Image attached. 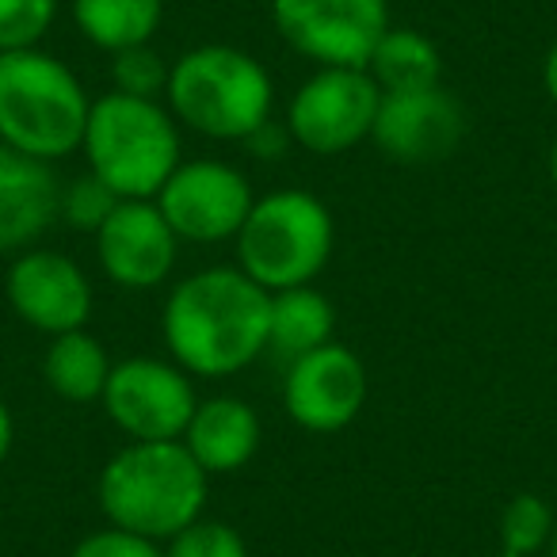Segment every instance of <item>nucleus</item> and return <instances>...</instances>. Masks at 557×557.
Listing matches in <instances>:
<instances>
[{
    "mask_svg": "<svg viewBox=\"0 0 557 557\" xmlns=\"http://www.w3.org/2000/svg\"><path fill=\"white\" fill-rule=\"evenodd\" d=\"M271 295L240 268L180 278L161 313L172 363L199 379H230L268 351Z\"/></svg>",
    "mask_w": 557,
    "mask_h": 557,
    "instance_id": "obj_1",
    "label": "nucleus"
},
{
    "mask_svg": "<svg viewBox=\"0 0 557 557\" xmlns=\"http://www.w3.org/2000/svg\"><path fill=\"white\" fill-rule=\"evenodd\" d=\"M207 485V470L180 440L126 443L100 470L96 500L111 527L169 542L202 516Z\"/></svg>",
    "mask_w": 557,
    "mask_h": 557,
    "instance_id": "obj_2",
    "label": "nucleus"
},
{
    "mask_svg": "<svg viewBox=\"0 0 557 557\" xmlns=\"http://www.w3.org/2000/svg\"><path fill=\"white\" fill-rule=\"evenodd\" d=\"M169 108L176 123L214 141H248L271 123L275 88L248 50L207 42L180 54L169 70Z\"/></svg>",
    "mask_w": 557,
    "mask_h": 557,
    "instance_id": "obj_3",
    "label": "nucleus"
},
{
    "mask_svg": "<svg viewBox=\"0 0 557 557\" xmlns=\"http://www.w3.org/2000/svg\"><path fill=\"white\" fill-rule=\"evenodd\" d=\"M88 100L77 73L39 47L0 54V141L54 164L85 141Z\"/></svg>",
    "mask_w": 557,
    "mask_h": 557,
    "instance_id": "obj_4",
    "label": "nucleus"
},
{
    "mask_svg": "<svg viewBox=\"0 0 557 557\" xmlns=\"http://www.w3.org/2000/svg\"><path fill=\"white\" fill-rule=\"evenodd\" d=\"M81 149L88 157V172L119 199H157L180 164V126L157 100L111 88L92 100Z\"/></svg>",
    "mask_w": 557,
    "mask_h": 557,
    "instance_id": "obj_5",
    "label": "nucleus"
},
{
    "mask_svg": "<svg viewBox=\"0 0 557 557\" xmlns=\"http://www.w3.org/2000/svg\"><path fill=\"white\" fill-rule=\"evenodd\" d=\"M237 268L268 295L306 287L325 271L336 245L329 207L302 187H283L252 202L237 237Z\"/></svg>",
    "mask_w": 557,
    "mask_h": 557,
    "instance_id": "obj_6",
    "label": "nucleus"
},
{
    "mask_svg": "<svg viewBox=\"0 0 557 557\" xmlns=\"http://www.w3.org/2000/svg\"><path fill=\"white\" fill-rule=\"evenodd\" d=\"M382 88L367 70H336L325 65L298 85L287 103V134L295 146L318 157H336L371 138L379 115Z\"/></svg>",
    "mask_w": 557,
    "mask_h": 557,
    "instance_id": "obj_7",
    "label": "nucleus"
},
{
    "mask_svg": "<svg viewBox=\"0 0 557 557\" xmlns=\"http://www.w3.org/2000/svg\"><path fill=\"white\" fill-rule=\"evenodd\" d=\"M271 24L302 58L336 70H367L389 32L386 0H271Z\"/></svg>",
    "mask_w": 557,
    "mask_h": 557,
    "instance_id": "obj_8",
    "label": "nucleus"
},
{
    "mask_svg": "<svg viewBox=\"0 0 557 557\" xmlns=\"http://www.w3.org/2000/svg\"><path fill=\"white\" fill-rule=\"evenodd\" d=\"M100 405L131 443H169L184 440L187 420L199 401L184 367L153 356H131L123 363H111Z\"/></svg>",
    "mask_w": 557,
    "mask_h": 557,
    "instance_id": "obj_9",
    "label": "nucleus"
},
{
    "mask_svg": "<svg viewBox=\"0 0 557 557\" xmlns=\"http://www.w3.org/2000/svg\"><path fill=\"white\" fill-rule=\"evenodd\" d=\"M153 202L180 240L218 245L237 237L256 195L240 169L214 157H199V161H180Z\"/></svg>",
    "mask_w": 557,
    "mask_h": 557,
    "instance_id": "obj_10",
    "label": "nucleus"
},
{
    "mask_svg": "<svg viewBox=\"0 0 557 557\" xmlns=\"http://www.w3.org/2000/svg\"><path fill=\"white\" fill-rule=\"evenodd\" d=\"M367 394H371V374L363 359L336 341L290 359L283 379L287 417L313 435L344 432L363 412Z\"/></svg>",
    "mask_w": 557,
    "mask_h": 557,
    "instance_id": "obj_11",
    "label": "nucleus"
},
{
    "mask_svg": "<svg viewBox=\"0 0 557 557\" xmlns=\"http://www.w3.org/2000/svg\"><path fill=\"white\" fill-rule=\"evenodd\" d=\"M4 290H9L12 313L47 336L77 333L92 318V283L85 268L54 248L16 252Z\"/></svg>",
    "mask_w": 557,
    "mask_h": 557,
    "instance_id": "obj_12",
    "label": "nucleus"
},
{
    "mask_svg": "<svg viewBox=\"0 0 557 557\" xmlns=\"http://www.w3.org/2000/svg\"><path fill=\"white\" fill-rule=\"evenodd\" d=\"M466 134V111L443 85L420 92H382L371 141L397 164H440Z\"/></svg>",
    "mask_w": 557,
    "mask_h": 557,
    "instance_id": "obj_13",
    "label": "nucleus"
},
{
    "mask_svg": "<svg viewBox=\"0 0 557 557\" xmlns=\"http://www.w3.org/2000/svg\"><path fill=\"white\" fill-rule=\"evenodd\" d=\"M180 237L153 199H123L96 233V256L111 283L153 290L176 268Z\"/></svg>",
    "mask_w": 557,
    "mask_h": 557,
    "instance_id": "obj_14",
    "label": "nucleus"
},
{
    "mask_svg": "<svg viewBox=\"0 0 557 557\" xmlns=\"http://www.w3.org/2000/svg\"><path fill=\"white\" fill-rule=\"evenodd\" d=\"M62 218V184L39 157L0 141V252H24Z\"/></svg>",
    "mask_w": 557,
    "mask_h": 557,
    "instance_id": "obj_15",
    "label": "nucleus"
},
{
    "mask_svg": "<svg viewBox=\"0 0 557 557\" xmlns=\"http://www.w3.org/2000/svg\"><path fill=\"white\" fill-rule=\"evenodd\" d=\"M180 443L191 450V458L207 470V478L237 473L260 450V417L240 397H210V401L195 405Z\"/></svg>",
    "mask_w": 557,
    "mask_h": 557,
    "instance_id": "obj_16",
    "label": "nucleus"
},
{
    "mask_svg": "<svg viewBox=\"0 0 557 557\" xmlns=\"http://www.w3.org/2000/svg\"><path fill=\"white\" fill-rule=\"evenodd\" d=\"M333 333H336V310L329 302V295H321L313 283L271 295V321H268L271 351L298 359L306 351L333 344Z\"/></svg>",
    "mask_w": 557,
    "mask_h": 557,
    "instance_id": "obj_17",
    "label": "nucleus"
},
{
    "mask_svg": "<svg viewBox=\"0 0 557 557\" xmlns=\"http://www.w3.org/2000/svg\"><path fill=\"white\" fill-rule=\"evenodd\" d=\"M42 379L62 401L92 405L103 397V386L111 379V359L103 344L85 329L50 336V348L42 356Z\"/></svg>",
    "mask_w": 557,
    "mask_h": 557,
    "instance_id": "obj_18",
    "label": "nucleus"
},
{
    "mask_svg": "<svg viewBox=\"0 0 557 557\" xmlns=\"http://www.w3.org/2000/svg\"><path fill=\"white\" fill-rule=\"evenodd\" d=\"M367 73L382 92H420V88L443 85V58L428 35L417 27H394L379 39Z\"/></svg>",
    "mask_w": 557,
    "mask_h": 557,
    "instance_id": "obj_19",
    "label": "nucleus"
},
{
    "mask_svg": "<svg viewBox=\"0 0 557 557\" xmlns=\"http://www.w3.org/2000/svg\"><path fill=\"white\" fill-rule=\"evenodd\" d=\"M161 16L164 0H73L77 32L108 54L153 42Z\"/></svg>",
    "mask_w": 557,
    "mask_h": 557,
    "instance_id": "obj_20",
    "label": "nucleus"
},
{
    "mask_svg": "<svg viewBox=\"0 0 557 557\" xmlns=\"http://www.w3.org/2000/svg\"><path fill=\"white\" fill-rule=\"evenodd\" d=\"M554 508L539 493H516L500 511V554L534 557L549 546L554 534Z\"/></svg>",
    "mask_w": 557,
    "mask_h": 557,
    "instance_id": "obj_21",
    "label": "nucleus"
},
{
    "mask_svg": "<svg viewBox=\"0 0 557 557\" xmlns=\"http://www.w3.org/2000/svg\"><path fill=\"white\" fill-rule=\"evenodd\" d=\"M164 557H248V542L233 523L199 516L180 534H172Z\"/></svg>",
    "mask_w": 557,
    "mask_h": 557,
    "instance_id": "obj_22",
    "label": "nucleus"
},
{
    "mask_svg": "<svg viewBox=\"0 0 557 557\" xmlns=\"http://www.w3.org/2000/svg\"><path fill=\"white\" fill-rule=\"evenodd\" d=\"M169 70L172 65L164 62L149 42L111 54V81H115V92L141 96V100H157V92L169 88Z\"/></svg>",
    "mask_w": 557,
    "mask_h": 557,
    "instance_id": "obj_23",
    "label": "nucleus"
},
{
    "mask_svg": "<svg viewBox=\"0 0 557 557\" xmlns=\"http://www.w3.org/2000/svg\"><path fill=\"white\" fill-rule=\"evenodd\" d=\"M119 202L123 199H119L100 176H92V172H85V176H77L70 187H62L65 225H73V230H81V233H92V237L100 233V225L115 214Z\"/></svg>",
    "mask_w": 557,
    "mask_h": 557,
    "instance_id": "obj_24",
    "label": "nucleus"
},
{
    "mask_svg": "<svg viewBox=\"0 0 557 557\" xmlns=\"http://www.w3.org/2000/svg\"><path fill=\"white\" fill-rule=\"evenodd\" d=\"M58 16V0H0V54L39 47Z\"/></svg>",
    "mask_w": 557,
    "mask_h": 557,
    "instance_id": "obj_25",
    "label": "nucleus"
},
{
    "mask_svg": "<svg viewBox=\"0 0 557 557\" xmlns=\"http://www.w3.org/2000/svg\"><path fill=\"white\" fill-rule=\"evenodd\" d=\"M70 557H164L161 542L141 539L134 531H123V527H100V531L85 534V539L73 546Z\"/></svg>",
    "mask_w": 557,
    "mask_h": 557,
    "instance_id": "obj_26",
    "label": "nucleus"
},
{
    "mask_svg": "<svg viewBox=\"0 0 557 557\" xmlns=\"http://www.w3.org/2000/svg\"><path fill=\"white\" fill-rule=\"evenodd\" d=\"M542 88H546L549 103H554V108H557V42H554V47H549L546 62H542Z\"/></svg>",
    "mask_w": 557,
    "mask_h": 557,
    "instance_id": "obj_27",
    "label": "nucleus"
},
{
    "mask_svg": "<svg viewBox=\"0 0 557 557\" xmlns=\"http://www.w3.org/2000/svg\"><path fill=\"white\" fill-rule=\"evenodd\" d=\"M12 435H16V428H12V412H9V405L0 401V466L9 462V455H12Z\"/></svg>",
    "mask_w": 557,
    "mask_h": 557,
    "instance_id": "obj_28",
    "label": "nucleus"
},
{
    "mask_svg": "<svg viewBox=\"0 0 557 557\" xmlns=\"http://www.w3.org/2000/svg\"><path fill=\"white\" fill-rule=\"evenodd\" d=\"M546 557H557V519H554V534H549V546H546Z\"/></svg>",
    "mask_w": 557,
    "mask_h": 557,
    "instance_id": "obj_29",
    "label": "nucleus"
},
{
    "mask_svg": "<svg viewBox=\"0 0 557 557\" xmlns=\"http://www.w3.org/2000/svg\"><path fill=\"white\" fill-rule=\"evenodd\" d=\"M549 176H554V184H557V141H554V149H549Z\"/></svg>",
    "mask_w": 557,
    "mask_h": 557,
    "instance_id": "obj_30",
    "label": "nucleus"
},
{
    "mask_svg": "<svg viewBox=\"0 0 557 557\" xmlns=\"http://www.w3.org/2000/svg\"><path fill=\"white\" fill-rule=\"evenodd\" d=\"M481 557H511V554H481Z\"/></svg>",
    "mask_w": 557,
    "mask_h": 557,
    "instance_id": "obj_31",
    "label": "nucleus"
}]
</instances>
